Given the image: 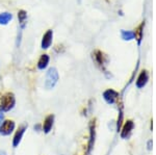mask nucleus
I'll return each mask as SVG.
<instances>
[{
    "instance_id": "6e6552de",
    "label": "nucleus",
    "mask_w": 156,
    "mask_h": 155,
    "mask_svg": "<svg viewBox=\"0 0 156 155\" xmlns=\"http://www.w3.org/2000/svg\"><path fill=\"white\" fill-rule=\"evenodd\" d=\"M52 39H53V31H52L51 29H49V30H47L44 33V36H43L42 43H41L42 48L48 49L52 44Z\"/></svg>"
},
{
    "instance_id": "ddd939ff",
    "label": "nucleus",
    "mask_w": 156,
    "mask_h": 155,
    "mask_svg": "<svg viewBox=\"0 0 156 155\" xmlns=\"http://www.w3.org/2000/svg\"><path fill=\"white\" fill-rule=\"evenodd\" d=\"M18 18H19V22H20V26L21 28H24L25 25H26V20H27V14L25 11H20L18 12Z\"/></svg>"
},
{
    "instance_id": "1a4fd4ad",
    "label": "nucleus",
    "mask_w": 156,
    "mask_h": 155,
    "mask_svg": "<svg viewBox=\"0 0 156 155\" xmlns=\"http://www.w3.org/2000/svg\"><path fill=\"white\" fill-rule=\"evenodd\" d=\"M133 127H134V124H133L131 120H128V121L125 122L124 126L122 127V130H121V137L122 139H127L133 130Z\"/></svg>"
},
{
    "instance_id": "9b49d317",
    "label": "nucleus",
    "mask_w": 156,
    "mask_h": 155,
    "mask_svg": "<svg viewBox=\"0 0 156 155\" xmlns=\"http://www.w3.org/2000/svg\"><path fill=\"white\" fill-rule=\"evenodd\" d=\"M148 79H149V76H148V73L146 70L144 71L140 72V76L137 77V80H136V86L138 89H142V87H144L146 86V83L148 82Z\"/></svg>"
},
{
    "instance_id": "dca6fc26",
    "label": "nucleus",
    "mask_w": 156,
    "mask_h": 155,
    "mask_svg": "<svg viewBox=\"0 0 156 155\" xmlns=\"http://www.w3.org/2000/svg\"><path fill=\"white\" fill-rule=\"evenodd\" d=\"M122 39L125 40V41H130V40L134 39V32L122 30Z\"/></svg>"
},
{
    "instance_id": "f03ea898",
    "label": "nucleus",
    "mask_w": 156,
    "mask_h": 155,
    "mask_svg": "<svg viewBox=\"0 0 156 155\" xmlns=\"http://www.w3.org/2000/svg\"><path fill=\"white\" fill-rule=\"evenodd\" d=\"M59 75L58 72L55 68H50L46 74V79H45V87L47 90H52L56 86L57 81H58Z\"/></svg>"
},
{
    "instance_id": "4468645a",
    "label": "nucleus",
    "mask_w": 156,
    "mask_h": 155,
    "mask_svg": "<svg viewBox=\"0 0 156 155\" xmlns=\"http://www.w3.org/2000/svg\"><path fill=\"white\" fill-rule=\"evenodd\" d=\"M12 19V16L9 12H2V14H0V24L6 25Z\"/></svg>"
},
{
    "instance_id": "f3484780",
    "label": "nucleus",
    "mask_w": 156,
    "mask_h": 155,
    "mask_svg": "<svg viewBox=\"0 0 156 155\" xmlns=\"http://www.w3.org/2000/svg\"><path fill=\"white\" fill-rule=\"evenodd\" d=\"M4 121V116H3V114L2 112H0V126H1V124H2V122Z\"/></svg>"
},
{
    "instance_id": "39448f33",
    "label": "nucleus",
    "mask_w": 156,
    "mask_h": 155,
    "mask_svg": "<svg viewBox=\"0 0 156 155\" xmlns=\"http://www.w3.org/2000/svg\"><path fill=\"white\" fill-rule=\"evenodd\" d=\"M95 137H96V123H95V120H92L90 123V139L89 144H87V154H90L93 150V147L95 145Z\"/></svg>"
},
{
    "instance_id": "2eb2a0df",
    "label": "nucleus",
    "mask_w": 156,
    "mask_h": 155,
    "mask_svg": "<svg viewBox=\"0 0 156 155\" xmlns=\"http://www.w3.org/2000/svg\"><path fill=\"white\" fill-rule=\"evenodd\" d=\"M144 26H145V22H143V23L137 27L136 30H135V32H134V37L137 40L138 45L140 44V41H142V37H143V28H144Z\"/></svg>"
},
{
    "instance_id": "a211bd4d",
    "label": "nucleus",
    "mask_w": 156,
    "mask_h": 155,
    "mask_svg": "<svg viewBox=\"0 0 156 155\" xmlns=\"http://www.w3.org/2000/svg\"><path fill=\"white\" fill-rule=\"evenodd\" d=\"M34 129H37V131H39V130H42V126L41 125H34Z\"/></svg>"
},
{
    "instance_id": "7ed1b4c3",
    "label": "nucleus",
    "mask_w": 156,
    "mask_h": 155,
    "mask_svg": "<svg viewBox=\"0 0 156 155\" xmlns=\"http://www.w3.org/2000/svg\"><path fill=\"white\" fill-rule=\"evenodd\" d=\"M16 128V123L12 120H5L2 122L1 126H0V134L3 136H11Z\"/></svg>"
},
{
    "instance_id": "20e7f679",
    "label": "nucleus",
    "mask_w": 156,
    "mask_h": 155,
    "mask_svg": "<svg viewBox=\"0 0 156 155\" xmlns=\"http://www.w3.org/2000/svg\"><path fill=\"white\" fill-rule=\"evenodd\" d=\"M26 130H27V126L25 124L19 126V128L16 130V132H15V136H14V137H12V147H14V148H17V147L20 145Z\"/></svg>"
},
{
    "instance_id": "423d86ee",
    "label": "nucleus",
    "mask_w": 156,
    "mask_h": 155,
    "mask_svg": "<svg viewBox=\"0 0 156 155\" xmlns=\"http://www.w3.org/2000/svg\"><path fill=\"white\" fill-rule=\"evenodd\" d=\"M103 98L108 104H115L119 98V93L112 89H108L103 93Z\"/></svg>"
},
{
    "instance_id": "9d476101",
    "label": "nucleus",
    "mask_w": 156,
    "mask_h": 155,
    "mask_svg": "<svg viewBox=\"0 0 156 155\" xmlns=\"http://www.w3.org/2000/svg\"><path fill=\"white\" fill-rule=\"evenodd\" d=\"M93 58H94L95 62L97 64V66H99L101 70H105L104 66H105V56L104 54L102 53L99 50H96V51L93 53Z\"/></svg>"
},
{
    "instance_id": "0eeeda50",
    "label": "nucleus",
    "mask_w": 156,
    "mask_h": 155,
    "mask_svg": "<svg viewBox=\"0 0 156 155\" xmlns=\"http://www.w3.org/2000/svg\"><path fill=\"white\" fill-rule=\"evenodd\" d=\"M54 118H55L54 114H48V116L45 118L44 123L42 125V130L45 134H48L51 132L52 127H53V124H54Z\"/></svg>"
},
{
    "instance_id": "f257e3e1",
    "label": "nucleus",
    "mask_w": 156,
    "mask_h": 155,
    "mask_svg": "<svg viewBox=\"0 0 156 155\" xmlns=\"http://www.w3.org/2000/svg\"><path fill=\"white\" fill-rule=\"evenodd\" d=\"M16 105V97L12 93H5L0 98V112L11 111Z\"/></svg>"
},
{
    "instance_id": "f8f14e48",
    "label": "nucleus",
    "mask_w": 156,
    "mask_h": 155,
    "mask_svg": "<svg viewBox=\"0 0 156 155\" xmlns=\"http://www.w3.org/2000/svg\"><path fill=\"white\" fill-rule=\"evenodd\" d=\"M50 62V57L48 54H42L37 62V69L39 70H45L48 67Z\"/></svg>"
}]
</instances>
